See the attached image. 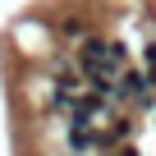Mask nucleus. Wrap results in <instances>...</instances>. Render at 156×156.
I'll use <instances>...</instances> for the list:
<instances>
[{"mask_svg":"<svg viewBox=\"0 0 156 156\" xmlns=\"http://www.w3.org/2000/svg\"><path fill=\"white\" fill-rule=\"evenodd\" d=\"M129 51L124 41H106V37H87L83 41V64H124Z\"/></svg>","mask_w":156,"mask_h":156,"instance_id":"1","label":"nucleus"},{"mask_svg":"<svg viewBox=\"0 0 156 156\" xmlns=\"http://www.w3.org/2000/svg\"><path fill=\"white\" fill-rule=\"evenodd\" d=\"M142 55H147V69H151V73H156V41H151V46H147V51H142Z\"/></svg>","mask_w":156,"mask_h":156,"instance_id":"5","label":"nucleus"},{"mask_svg":"<svg viewBox=\"0 0 156 156\" xmlns=\"http://www.w3.org/2000/svg\"><path fill=\"white\" fill-rule=\"evenodd\" d=\"M92 142H97V138H92L87 129H73V133H69V147H73V151H87Z\"/></svg>","mask_w":156,"mask_h":156,"instance_id":"3","label":"nucleus"},{"mask_svg":"<svg viewBox=\"0 0 156 156\" xmlns=\"http://www.w3.org/2000/svg\"><path fill=\"white\" fill-rule=\"evenodd\" d=\"M60 37H83V19H60Z\"/></svg>","mask_w":156,"mask_h":156,"instance_id":"4","label":"nucleus"},{"mask_svg":"<svg viewBox=\"0 0 156 156\" xmlns=\"http://www.w3.org/2000/svg\"><path fill=\"white\" fill-rule=\"evenodd\" d=\"M129 133H133V124H129V119H124V115H119V119H115V124H110V129H106V133H101V142H106V147H110V142H119V138H129Z\"/></svg>","mask_w":156,"mask_h":156,"instance_id":"2","label":"nucleus"}]
</instances>
